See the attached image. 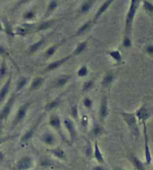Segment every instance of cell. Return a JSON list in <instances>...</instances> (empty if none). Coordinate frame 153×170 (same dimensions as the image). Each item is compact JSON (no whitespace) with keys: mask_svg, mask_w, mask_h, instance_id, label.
Listing matches in <instances>:
<instances>
[{"mask_svg":"<svg viewBox=\"0 0 153 170\" xmlns=\"http://www.w3.org/2000/svg\"><path fill=\"white\" fill-rule=\"evenodd\" d=\"M140 2H141V1H139V0H131V2L130 7H129L128 12L126 15V19H125V32L126 36H129L131 32L134 20L135 18L136 13L137 12V9L139 8Z\"/></svg>","mask_w":153,"mask_h":170,"instance_id":"obj_1","label":"cell"},{"mask_svg":"<svg viewBox=\"0 0 153 170\" xmlns=\"http://www.w3.org/2000/svg\"><path fill=\"white\" fill-rule=\"evenodd\" d=\"M122 118L128 125L129 130L131 131L132 136L137 139L140 136V130L137 125V119L136 118L135 113H128V112H122L121 113Z\"/></svg>","mask_w":153,"mask_h":170,"instance_id":"obj_2","label":"cell"},{"mask_svg":"<svg viewBox=\"0 0 153 170\" xmlns=\"http://www.w3.org/2000/svg\"><path fill=\"white\" fill-rule=\"evenodd\" d=\"M143 137H144V152L146 162L147 165H149L152 162V155H151L150 148L149 145V136L147 132V127L146 123H143Z\"/></svg>","mask_w":153,"mask_h":170,"instance_id":"obj_3","label":"cell"},{"mask_svg":"<svg viewBox=\"0 0 153 170\" xmlns=\"http://www.w3.org/2000/svg\"><path fill=\"white\" fill-rule=\"evenodd\" d=\"M41 119H42V115L38 118V121H36V123H35V124H33L32 127H31L30 128H29V130L21 136V138H20V143H26V142H28L29 140L33 137V136H34L37 128H38V125H39L41 121Z\"/></svg>","mask_w":153,"mask_h":170,"instance_id":"obj_4","label":"cell"},{"mask_svg":"<svg viewBox=\"0 0 153 170\" xmlns=\"http://www.w3.org/2000/svg\"><path fill=\"white\" fill-rule=\"evenodd\" d=\"M29 105H30V103H25V104L22 105L20 107L19 109L17 111V113L16 114L15 119H14V122H13V127H15L18 124V123H20L25 119L26 116L27 114V112H28V109L29 108Z\"/></svg>","mask_w":153,"mask_h":170,"instance_id":"obj_5","label":"cell"},{"mask_svg":"<svg viewBox=\"0 0 153 170\" xmlns=\"http://www.w3.org/2000/svg\"><path fill=\"white\" fill-rule=\"evenodd\" d=\"M33 160L31 157L24 156L17 162L16 169L17 170H29L32 167Z\"/></svg>","mask_w":153,"mask_h":170,"instance_id":"obj_6","label":"cell"},{"mask_svg":"<svg viewBox=\"0 0 153 170\" xmlns=\"http://www.w3.org/2000/svg\"><path fill=\"white\" fill-rule=\"evenodd\" d=\"M135 115L138 121L143 123H146V121L150 118L151 114L146 105H142L141 108H139L136 111Z\"/></svg>","mask_w":153,"mask_h":170,"instance_id":"obj_7","label":"cell"},{"mask_svg":"<svg viewBox=\"0 0 153 170\" xmlns=\"http://www.w3.org/2000/svg\"><path fill=\"white\" fill-rule=\"evenodd\" d=\"M63 123L65 129L67 130L68 132H69L70 138L71 139L74 141L75 139L77 136V130H76V127H75V124L74 123V121L70 118H67L65 119H64L63 121Z\"/></svg>","mask_w":153,"mask_h":170,"instance_id":"obj_8","label":"cell"},{"mask_svg":"<svg viewBox=\"0 0 153 170\" xmlns=\"http://www.w3.org/2000/svg\"><path fill=\"white\" fill-rule=\"evenodd\" d=\"M14 100H15V96H12L8 101V102L6 103V105H5L4 108H2V110L1 111V112H0V122L6 120L7 118L8 117L13 105H14Z\"/></svg>","mask_w":153,"mask_h":170,"instance_id":"obj_9","label":"cell"},{"mask_svg":"<svg viewBox=\"0 0 153 170\" xmlns=\"http://www.w3.org/2000/svg\"><path fill=\"white\" fill-rule=\"evenodd\" d=\"M71 57H72L71 54H69V56H66L63 57V58L60 59V60H56L54 61V62H51L50 64H49V65L47 66V68H46L44 72H50V71H53V70H55L56 69H57V68L60 67L62 65H63L65 62H67V61L69 60L70 58H71Z\"/></svg>","mask_w":153,"mask_h":170,"instance_id":"obj_10","label":"cell"},{"mask_svg":"<svg viewBox=\"0 0 153 170\" xmlns=\"http://www.w3.org/2000/svg\"><path fill=\"white\" fill-rule=\"evenodd\" d=\"M109 109H108V98L106 97L103 98L102 101H101L100 108H99V118L101 121H104L108 116Z\"/></svg>","mask_w":153,"mask_h":170,"instance_id":"obj_11","label":"cell"},{"mask_svg":"<svg viewBox=\"0 0 153 170\" xmlns=\"http://www.w3.org/2000/svg\"><path fill=\"white\" fill-rule=\"evenodd\" d=\"M49 124L54 128L55 130L60 132L62 135V123H61V120L60 116L57 114H52L50 115L49 119Z\"/></svg>","mask_w":153,"mask_h":170,"instance_id":"obj_12","label":"cell"},{"mask_svg":"<svg viewBox=\"0 0 153 170\" xmlns=\"http://www.w3.org/2000/svg\"><path fill=\"white\" fill-rule=\"evenodd\" d=\"M113 2V0H108V1L104 2V3H103L102 5H101V7H99V8L98 9L96 14H95V17H94V19H93V23H96L97 20L100 18V17L104 13L106 12L107 10L109 8V7L110 6V5L112 4V3Z\"/></svg>","mask_w":153,"mask_h":170,"instance_id":"obj_13","label":"cell"},{"mask_svg":"<svg viewBox=\"0 0 153 170\" xmlns=\"http://www.w3.org/2000/svg\"><path fill=\"white\" fill-rule=\"evenodd\" d=\"M41 141L47 145H53L56 142V138L53 133L50 132H46L41 135L40 138Z\"/></svg>","mask_w":153,"mask_h":170,"instance_id":"obj_14","label":"cell"},{"mask_svg":"<svg viewBox=\"0 0 153 170\" xmlns=\"http://www.w3.org/2000/svg\"><path fill=\"white\" fill-rule=\"evenodd\" d=\"M93 157H94V158L97 160V162H99V163L104 164L105 162L104 156H103L102 153H101V151L100 150V148H99L98 144L97 141H95V142Z\"/></svg>","mask_w":153,"mask_h":170,"instance_id":"obj_15","label":"cell"},{"mask_svg":"<svg viewBox=\"0 0 153 170\" xmlns=\"http://www.w3.org/2000/svg\"><path fill=\"white\" fill-rule=\"evenodd\" d=\"M89 41V38H87V39L84 41V42H80V43L77 45L76 48L74 50L72 53H71V56L72 57L78 56V55H80L81 53L84 52L85 50H86V47H87Z\"/></svg>","mask_w":153,"mask_h":170,"instance_id":"obj_16","label":"cell"},{"mask_svg":"<svg viewBox=\"0 0 153 170\" xmlns=\"http://www.w3.org/2000/svg\"><path fill=\"white\" fill-rule=\"evenodd\" d=\"M49 151L53 155V156L55 157V158L60 159V160H65L66 159L65 152V151L63 150V149H62L60 147L50 149Z\"/></svg>","mask_w":153,"mask_h":170,"instance_id":"obj_17","label":"cell"},{"mask_svg":"<svg viewBox=\"0 0 153 170\" xmlns=\"http://www.w3.org/2000/svg\"><path fill=\"white\" fill-rule=\"evenodd\" d=\"M130 160L131 161L132 164H133L135 169L137 170H146L145 168V166L143 165V162H141V160L137 158L135 155L131 154L130 156Z\"/></svg>","mask_w":153,"mask_h":170,"instance_id":"obj_18","label":"cell"},{"mask_svg":"<svg viewBox=\"0 0 153 170\" xmlns=\"http://www.w3.org/2000/svg\"><path fill=\"white\" fill-rule=\"evenodd\" d=\"M11 81H12V76L9 77L8 80L7 81V82L4 84V86L2 87L1 90H0V102L4 100V99L6 97L7 93H8L9 88H10L11 85Z\"/></svg>","mask_w":153,"mask_h":170,"instance_id":"obj_19","label":"cell"},{"mask_svg":"<svg viewBox=\"0 0 153 170\" xmlns=\"http://www.w3.org/2000/svg\"><path fill=\"white\" fill-rule=\"evenodd\" d=\"M95 1H85L83 2V4L80 7V13L81 14H86L91 10L92 7L93 6Z\"/></svg>","mask_w":153,"mask_h":170,"instance_id":"obj_20","label":"cell"},{"mask_svg":"<svg viewBox=\"0 0 153 170\" xmlns=\"http://www.w3.org/2000/svg\"><path fill=\"white\" fill-rule=\"evenodd\" d=\"M93 23V20H89V21H87L86 23H85L84 25L81 26L80 28L77 29L76 34H75V36H81V35L84 34L85 32H87L88 30H89L92 27V23Z\"/></svg>","mask_w":153,"mask_h":170,"instance_id":"obj_21","label":"cell"},{"mask_svg":"<svg viewBox=\"0 0 153 170\" xmlns=\"http://www.w3.org/2000/svg\"><path fill=\"white\" fill-rule=\"evenodd\" d=\"M45 82V79L41 77H37L32 81L30 85V90H38L42 86Z\"/></svg>","mask_w":153,"mask_h":170,"instance_id":"obj_22","label":"cell"},{"mask_svg":"<svg viewBox=\"0 0 153 170\" xmlns=\"http://www.w3.org/2000/svg\"><path fill=\"white\" fill-rule=\"evenodd\" d=\"M62 43H57L55 44L50 47L48 48L47 50H46L45 53V57L46 58H50V57H52L53 55H54V53H56V51H57V49L62 45Z\"/></svg>","mask_w":153,"mask_h":170,"instance_id":"obj_23","label":"cell"},{"mask_svg":"<svg viewBox=\"0 0 153 170\" xmlns=\"http://www.w3.org/2000/svg\"><path fill=\"white\" fill-rule=\"evenodd\" d=\"M57 7H58V2L56 1V0H52V1L50 2L48 7L47 8V12L45 14V18H47V17L50 15L56 10Z\"/></svg>","mask_w":153,"mask_h":170,"instance_id":"obj_24","label":"cell"},{"mask_svg":"<svg viewBox=\"0 0 153 170\" xmlns=\"http://www.w3.org/2000/svg\"><path fill=\"white\" fill-rule=\"evenodd\" d=\"M108 54L110 57H112V58H113V60L117 62V63H120V62H122V57L121 53L119 52V51H118V50H114V51H108Z\"/></svg>","mask_w":153,"mask_h":170,"instance_id":"obj_25","label":"cell"},{"mask_svg":"<svg viewBox=\"0 0 153 170\" xmlns=\"http://www.w3.org/2000/svg\"><path fill=\"white\" fill-rule=\"evenodd\" d=\"M60 103V99H55L54 100L50 102L47 103V104L45 105V110L46 112H50V111L56 108V107H58Z\"/></svg>","mask_w":153,"mask_h":170,"instance_id":"obj_26","label":"cell"},{"mask_svg":"<svg viewBox=\"0 0 153 170\" xmlns=\"http://www.w3.org/2000/svg\"><path fill=\"white\" fill-rule=\"evenodd\" d=\"M45 38H41L39 41L36 42V43L32 44V45L29 47V53H36V51L41 47L42 45L44 44V42H45Z\"/></svg>","mask_w":153,"mask_h":170,"instance_id":"obj_27","label":"cell"},{"mask_svg":"<svg viewBox=\"0 0 153 170\" xmlns=\"http://www.w3.org/2000/svg\"><path fill=\"white\" fill-rule=\"evenodd\" d=\"M113 78H114L113 74L107 73L106 75H104V78H103V80H102V83H101V84H102V85L104 87V88H108L109 85L113 82Z\"/></svg>","mask_w":153,"mask_h":170,"instance_id":"obj_28","label":"cell"},{"mask_svg":"<svg viewBox=\"0 0 153 170\" xmlns=\"http://www.w3.org/2000/svg\"><path fill=\"white\" fill-rule=\"evenodd\" d=\"M53 20H46V21L42 22V23L38 26V28H37V32L46 30V29L50 28L51 26L53 25Z\"/></svg>","mask_w":153,"mask_h":170,"instance_id":"obj_29","label":"cell"},{"mask_svg":"<svg viewBox=\"0 0 153 170\" xmlns=\"http://www.w3.org/2000/svg\"><path fill=\"white\" fill-rule=\"evenodd\" d=\"M27 82H28V78L26 77H21L17 81V90H20L23 89V88L26 85Z\"/></svg>","mask_w":153,"mask_h":170,"instance_id":"obj_30","label":"cell"},{"mask_svg":"<svg viewBox=\"0 0 153 170\" xmlns=\"http://www.w3.org/2000/svg\"><path fill=\"white\" fill-rule=\"evenodd\" d=\"M69 79V76L60 77V78L56 81V87H57V88H62V87L65 86V85L67 84Z\"/></svg>","mask_w":153,"mask_h":170,"instance_id":"obj_31","label":"cell"},{"mask_svg":"<svg viewBox=\"0 0 153 170\" xmlns=\"http://www.w3.org/2000/svg\"><path fill=\"white\" fill-rule=\"evenodd\" d=\"M88 73H89V69H88L87 66H83L78 69L77 75V76L80 78H84L88 75Z\"/></svg>","mask_w":153,"mask_h":170,"instance_id":"obj_32","label":"cell"},{"mask_svg":"<svg viewBox=\"0 0 153 170\" xmlns=\"http://www.w3.org/2000/svg\"><path fill=\"white\" fill-rule=\"evenodd\" d=\"M102 132H103V128L99 124H95V126H94L93 130H92V135L94 136H95V137L100 136Z\"/></svg>","mask_w":153,"mask_h":170,"instance_id":"obj_33","label":"cell"},{"mask_svg":"<svg viewBox=\"0 0 153 170\" xmlns=\"http://www.w3.org/2000/svg\"><path fill=\"white\" fill-rule=\"evenodd\" d=\"M143 8L149 14H153V4L149 1H143Z\"/></svg>","mask_w":153,"mask_h":170,"instance_id":"obj_34","label":"cell"},{"mask_svg":"<svg viewBox=\"0 0 153 170\" xmlns=\"http://www.w3.org/2000/svg\"><path fill=\"white\" fill-rule=\"evenodd\" d=\"M35 18H36V13L32 10L28 11L23 14V19L25 20H32Z\"/></svg>","mask_w":153,"mask_h":170,"instance_id":"obj_35","label":"cell"},{"mask_svg":"<svg viewBox=\"0 0 153 170\" xmlns=\"http://www.w3.org/2000/svg\"><path fill=\"white\" fill-rule=\"evenodd\" d=\"M93 146H92L91 142L89 141H87V145L86 147V150H85V153H86V155L87 158H91L93 154Z\"/></svg>","mask_w":153,"mask_h":170,"instance_id":"obj_36","label":"cell"},{"mask_svg":"<svg viewBox=\"0 0 153 170\" xmlns=\"http://www.w3.org/2000/svg\"><path fill=\"white\" fill-rule=\"evenodd\" d=\"M29 32H30V30H29V29L23 28V27H18L16 29V32L14 34L19 35V36H26V35L29 33Z\"/></svg>","mask_w":153,"mask_h":170,"instance_id":"obj_37","label":"cell"},{"mask_svg":"<svg viewBox=\"0 0 153 170\" xmlns=\"http://www.w3.org/2000/svg\"><path fill=\"white\" fill-rule=\"evenodd\" d=\"M71 114L74 119L76 120V121L78 120L79 114H78V108H77V105H73V106L71 108Z\"/></svg>","mask_w":153,"mask_h":170,"instance_id":"obj_38","label":"cell"},{"mask_svg":"<svg viewBox=\"0 0 153 170\" xmlns=\"http://www.w3.org/2000/svg\"><path fill=\"white\" fill-rule=\"evenodd\" d=\"M132 45V42L131 39L130 38L129 36H125L124 37V39L122 41V46L124 48H129L131 47Z\"/></svg>","mask_w":153,"mask_h":170,"instance_id":"obj_39","label":"cell"},{"mask_svg":"<svg viewBox=\"0 0 153 170\" xmlns=\"http://www.w3.org/2000/svg\"><path fill=\"white\" fill-rule=\"evenodd\" d=\"M84 106L86 107L87 109H91L92 107H93V102L92 100L91 99H90L89 97H86L84 98Z\"/></svg>","mask_w":153,"mask_h":170,"instance_id":"obj_40","label":"cell"},{"mask_svg":"<svg viewBox=\"0 0 153 170\" xmlns=\"http://www.w3.org/2000/svg\"><path fill=\"white\" fill-rule=\"evenodd\" d=\"M93 85H94L93 81L89 80V81H86V82L84 84V86H83V90H84V91H87V90H90L92 88H93Z\"/></svg>","mask_w":153,"mask_h":170,"instance_id":"obj_41","label":"cell"},{"mask_svg":"<svg viewBox=\"0 0 153 170\" xmlns=\"http://www.w3.org/2000/svg\"><path fill=\"white\" fill-rule=\"evenodd\" d=\"M53 162L50 159H44L41 161L40 165L42 166V167H50V166H53Z\"/></svg>","mask_w":153,"mask_h":170,"instance_id":"obj_42","label":"cell"},{"mask_svg":"<svg viewBox=\"0 0 153 170\" xmlns=\"http://www.w3.org/2000/svg\"><path fill=\"white\" fill-rule=\"evenodd\" d=\"M6 64H5V61H3L2 62L1 66H0V77H2L4 76L5 75V73H6Z\"/></svg>","mask_w":153,"mask_h":170,"instance_id":"obj_43","label":"cell"},{"mask_svg":"<svg viewBox=\"0 0 153 170\" xmlns=\"http://www.w3.org/2000/svg\"><path fill=\"white\" fill-rule=\"evenodd\" d=\"M81 125H82L83 127L86 128L87 127L88 123H89V118H88L87 115H84L81 118Z\"/></svg>","mask_w":153,"mask_h":170,"instance_id":"obj_44","label":"cell"},{"mask_svg":"<svg viewBox=\"0 0 153 170\" xmlns=\"http://www.w3.org/2000/svg\"><path fill=\"white\" fill-rule=\"evenodd\" d=\"M5 32H7V34L10 35V36H14V33L13 32L12 29V27H11V26L9 25L8 23H7V22H5Z\"/></svg>","mask_w":153,"mask_h":170,"instance_id":"obj_45","label":"cell"},{"mask_svg":"<svg viewBox=\"0 0 153 170\" xmlns=\"http://www.w3.org/2000/svg\"><path fill=\"white\" fill-rule=\"evenodd\" d=\"M35 27H36V24H35V23H24V24L22 25V27H23V28H25L26 29H29V30H30V29L34 28Z\"/></svg>","mask_w":153,"mask_h":170,"instance_id":"obj_46","label":"cell"},{"mask_svg":"<svg viewBox=\"0 0 153 170\" xmlns=\"http://www.w3.org/2000/svg\"><path fill=\"white\" fill-rule=\"evenodd\" d=\"M146 52L149 54L153 55V45H149L146 48Z\"/></svg>","mask_w":153,"mask_h":170,"instance_id":"obj_47","label":"cell"},{"mask_svg":"<svg viewBox=\"0 0 153 170\" xmlns=\"http://www.w3.org/2000/svg\"><path fill=\"white\" fill-rule=\"evenodd\" d=\"M12 138L11 136H8V137H4V138H0V145H2V143H4L5 142L8 141V139Z\"/></svg>","mask_w":153,"mask_h":170,"instance_id":"obj_48","label":"cell"},{"mask_svg":"<svg viewBox=\"0 0 153 170\" xmlns=\"http://www.w3.org/2000/svg\"><path fill=\"white\" fill-rule=\"evenodd\" d=\"M93 170H107V169L102 166H96L93 168Z\"/></svg>","mask_w":153,"mask_h":170,"instance_id":"obj_49","label":"cell"},{"mask_svg":"<svg viewBox=\"0 0 153 170\" xmlns=\"http://www.w3.org/2000/svg\"><path fill=\"white\" fill-rule=\"evenodd\" d=\"M5 53V50L3 47L0 46V54H3V53Z\"/></svg>","mask_w":153,"mask_h":170,"instance_id":"obj_50","label":"cell"},{"mask_svg":"<svg viewBox=\"0 0 153 170\" xmlns=\"http://www.w3.org/2000/svg\"><path fill=\"white\" fill-rule=\"evenodd\" d=\"M3 158H4V154L2 152H0V162L3 160Z\"/></svg>","mask_w":153,"mask_h":170,"instance_id":"obj_51","label":"cell"},{"mask_svg":"<svg viewBox=\"0 0 153 170\" xmlns=\"http://www.w3.org/2000/svg\"><path fill=\"white\" fill-rule=\"evenodd\" d=\"M113 170H128V169H122V168H119V167H117V168H115V169H114Z\"/></svg>","mask_w":153,"mask_h":170,"instance_id":"obj_52","label":"cell"},{"mask_svg":"<svg viewBox=\"0 0 153 170\" xmlns=\"http://www.w3.org/2000/svg\"><path fill=\"white\" fill-rule=\"evenodd\" d=\"M3 30H4V29H3V28H2V26L1 23H0V31H3Z\"/></svg>","mask_w":153,"mask_h":170,"instance_id":"obj_53","label":"cell"}]
</instances>
